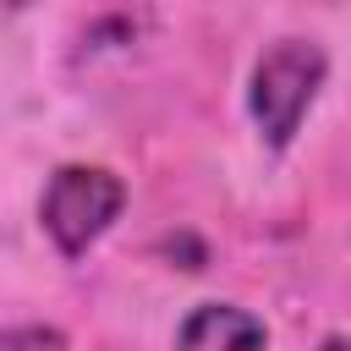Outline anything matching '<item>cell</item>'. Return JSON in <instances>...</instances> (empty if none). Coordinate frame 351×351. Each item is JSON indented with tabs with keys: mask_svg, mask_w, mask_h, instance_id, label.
Returning a JSON list of instances; mask_svg holds the SVG:
<instances>
[{
	"mask_svg": "<svg viewBox=\"0 0 351 351\" xmlns=\"http://www.w3.org/2000/svg\"><path fill=\"white\" fill-rule=\"evenodd\" d=\"M181 351H263V318L230 302H203L181 324Z\"/></svg>",
	"mask_w": 351,
	"mask_h": 351,
	"instance_id": "3957f363",
	"label": "cell"
},
{
	"mask_svg": "<svg viewBox=\"0 0 351 351\" xmlns=\"http://www.w3.org/2000/svg\"><path fill=\"white\" fill-rule=\"evenodd\" d=\"M121 203H126L121 176H110L99 165H60L38 197V219L49 230V241L60 247V258H82L110 230Z\"/></svg>",
	"mask_w": 351,
	"mask_h": 351,
	"instance_id": "7a4b0ae2",
	"label": "cell"
},
{
	"mask_svg": "<svg viewBox=\"0 0 351 351\" xmlns=\"http://www.w3.org/2000/svg\"><path fill=\"white\" fill-rule=\"evenodd\" d=\"M0 351H66V335L49 329V324H5Z\"/></svg>",
	"mask_w": 351,
	"mask_h": 351,
	"instance_id": "277c9868",
	"label": "cell"
},
{
	"mask_svg": "<svg viewBox=\"0 0 351 351\" xmlns=\"http://www.w3.org/2000/svg\"><path fill=\"white\" fill-rule=\"evenodd\" d=\"M324 77H329V60L307 38H280V44L263 49V60L252 66V93L247 99H252V121H258L269 148H285L296 137V126L313 110Z\"/></svg>",
	"mask_w": 351,
	"mask_h": 351,
	"instance_id": "6da1fadb",
	"label": "cell"
},
{
	"mask_svg": "<svg viewBox=\"0 0 351 351\" xmlns=\"http://www.w3.org/2000/svg\"><path fill=\"white\" fill-rule=\"evenodd\" d=\"M318 351H351V340H340V335H329V340H324Z\"/></svg>",
	"mask_w": 351,
	"mask_h": 351,
	"instance_id": "5b68a950",
	"label": "cell"
}]
</instances>
